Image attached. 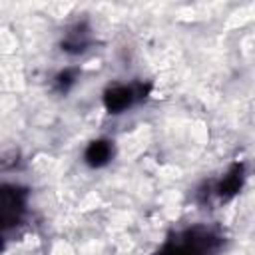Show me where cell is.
<instances>
[{"label":"cell","instance_id":"6da1fadb","mask_svg":"<svg viewBox=\"0 0 255 255\" xmlns=\"http://www.w3.org/2000/svg\"><path fill=\"white\" fill-rule=\"evenodd\" d=\"M221 239L205 227L187 229L165 243L159 255H215Z\"/></svg>","mask_w":255,"mask_h":255},{"label":"cell","instance_id":"7a4b0ae2","mask_svg":"<svg viewBox=\"0 0 255 255\" xmlns=\"http://www.w3.org/2000/svg\"><path fill=\"white\" fill-rule=\"evenodd\" d=\"M24 197L26 191L4 185L2 189V201H0V217H2V227L8 229L10 225H16L24 213Z\"/></svg>","mask_w":255,"mask_h":255},{"label":"cell","instance_id":"3957f363","mask_svg":"<svg viewBox=\"0 0 255 255\" xmlns=\"http://www.w3.org/2000/svg\"><path fill=\"white\" fill-rule=\"evenodd\" d=\"M141 98H145V90L141 86H114L106 92L104 104L110 114H120Z\"/></svg>","mask_w":255,"mask_h":255},{"label":"cell","instance_id":"277c9868","mask_svg":"<svg viewBox=\"0 0 255 255\" xmlns=\"http://www.w3.org/2000/svg\"><path fill=\"white\" fill-rule=\"evenodd\" d=\"M114 155V145L112 141L108 139H98V141H92L84 153L86 157V163L92 165V167H102L106 165Z\"/></svg>","mask_w":255,"mask_h":255},{"label":"cell","instance_id":"5b68a950","mask_svg":"<svg viewBox=\"0 0 255 255\" xmlns=\"http://www.w3.org/2000/svg\"><path fill=\"white\" fill-rule=\"evenodd\" d=\"M241 187V165H233L231 171L223 177V181L215 187V193L221 197V199H227L231 195H235Z\"/></svg>","mask_w":255,"mask_h":255},{"label":"cell","instance_id":"8992f818","mask_svg":"<svg viewBox=\"0 0 255 255\" xmlns=\"http://www.w3.org/2000/svg\"><path fill=\"white\" fill-rule=\"evenodd\" d=\"M86 46H88V32H86L84 26H80V24H78L74 30H70V32L66 34V40L62 42V50L74 52V54L84 52Z\"/></svg>","mask_w":255,"mask_h":255},{"label":"cell","instance_id":"52a82bcc","mask_svg":"<svg viewBox=\"0 0 255 255\" xmlns=\"http://www.w3.org/2000/svg\"><path fill=\"white\" fill-rule=\"evenodd\" d=\"M74 82V72L72 70H66V72H62L58 78H56V86L60 88V90H68V86Z\"/></svg>","mask_w":255,"mask_h":255}]
</instances>
